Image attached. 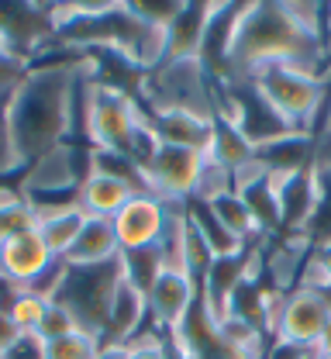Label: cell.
<instances>
[{"label":"cell","instance_id":"obj_1","mask_svg":"<svg viewBox=\"0 0 331 359\" xmlns=\"http://www.w3.org/2000/svg\"><path fill=\"white\" fill-rule=\"evenodd\" d=\"M83 55H55L31 62L17 90L7 97V128L21 166L45 156L48 149L69 145L80 118Z\"/></svg>","mask_w":331,"mask_h":359},{"label":"cell","instance_id":"obj_2","mask_svg":"<svg viewBox=\"0 0 331 359\" xmlns=\"http://www.w3.org/2000/svg\"><path fill=\"white\" fill-rule=\"evenodd\" d=\"M83 138L90 149L100 152H118L128 156L132 163L145 166L148 156L155 152L159 138L145 121V107L132 90L111 87L90 80L83 73V90H80V118Z\"/></svg>","mask_w":331,"mask_h":359},{"label":"cell","instance_id":"obj_3","mask_svg":"<svg viewBox=\"0 0 331 359\" xmlns=\"http://www.w3.org/2000/svg\"><path fill=\"white\" fill-rule=\"evenodd\" d=\"M139 104L148 111H190L214 121V80L200 59H162L142 76Z\"/></svg>","mask_w":331,"mask_h":359},{"label":"cell","instance_id":"obj_4","mask_svg":"<svg viewBox=\"0 0 331 359\" xmlns=\"http://www.w3.org/2000/svg\"><path fill=\"white\" fill-rule=\"evenodd\" d=\"M259 97L283 118L290 132H314L325 111L328 76H311L293 66H266L248 76Z\"/></svg>","mask_w":331,"mask_h":359},{"label":"cell","instance_id":"obj_5","mask_svg":"<svg viewBox=\"0 0 331 359\" xmlns=\"http://www.w3.org/2000/svg\"><path fill=\"white\" fill-rule=\"evenodd\" d=\"M87 152H80L73 142L48 149L45 156L31 159L21 170V197L35 211H59V208H76L80 204V183L87 177Z\"/></svg>","mask_w":331,"mask_h":359},{"label":"cell","instance_id":"obj_6","mask_svg":"<svg viewBox=\"0 0 331 359\" xmlns=\"http://www.w3.org/2000/svg\"><path fill=\"white\" fill-rule=\"evenodd\" d=\"M121 276H125L121 259L104 263V266H66L59 276L55 294H52V304H59L73 314L80 332H90L97 339H104L111 297H114Z\"/></svg>","mask_w":331,"mask_h":359},{"label":"cell","instance_id":"obj_7","mask_svg":"<svg viewBox=\"0 0 331 359\" xmlns=\"http://www.w3.org/2000/svg\"><path fill=\"white\" fill-rule=\"evenodd\" d=\"M331 325V297L314 287H293L280 301V314L273 325V342L297 346V349H318Z\"/></svg>","mask_w":331,"mask_h":359},{"label":"cell","instance_id":"obj_8","mask_svg":"<svg viewBox=\"0 0 331 359\" xmlns=\"http://www.w3.org/2000/svg\"><path fill=\"white\" fill-rule=\"evenodd\" d=\"M145 301H148V321H152V328H159L162 335H173L187 321L193 304L200 301V283L183 269V263L166 259L159 266V273L152 276V283L145 290Z\"/></svg>","mask_w":331,"mask_h":359},{"label":"cell","instance_id":"obj_9","mask_svg":"<svg viewBox=\"0 0 331 359\" xmlns=\"http://www.w3.org/2000/svg\"><path fill=\"white\" fill-rule=\"evenodd\" d=\"M204 159L207 156L200 149L159 142L155 152L148 156V163L142 166L148 194H155L162 201H190L197 190V177L204 170Z\"/></svg>","mask_w":331,"mask_h":359},{"label":"cell","instance_id":"obj_10","mask_svg":"<svg viewBox=\"0 0 331 359\" xmlns=\"http://www.w3.org/2000/svg\"><path fill=\"white\" fill-rule=\"evenodd\" d=\"M111 222H114V235H118L121 252L159 249L166 224H169V201H162L155 194H135Z\"/></svg>","mask_w":331,"mask_h":359},{"label":"cell","instance_id":"obj_11","mask_svg":"<svg viewBox=\"0 0 331 359\" xmlns=\"http://www.w3.org/2000/svg\"><path fill=\"white\" fill-rule=\"evenodd\" d=\"M148 321V301L139 283H132L128 276H121L114 297H111V311H107V328L100 346H128L139 332H145Z\"/></svg>","mask_w":331,"mask_h":359},{"label":"cell","instance_id":"obj_12","mask_svg":"<svg viewBox=\"0 0 331 359\" xmlns=\"http://www.w3.org/2000/svg\"><path fill=\"white\" fill-rule=\"evenodd\" d=\"M52 266H55V256L48 252L38 231L17 235L0 245V273L17 287H35Z\"/></svg>","mask_w":331,"mask_h":359},{"label":"cell","instance_id":"obj_13","mask_svg":"<svg viewBox=\"0 0 331 359\" xmlns=\"http://www.w3.org/2000/svg\"><path fill=\"white\" fill-rule=\"evenodd\" d=\"M214 7L218 4L183 0V11L166 28V59H197L200 55V45H204L211 18H214Z\"/></svg>","mask_w":331,"mask_h":359},{"label":"cell","instance_id":"obj_14","mask_svg":"<svg viewBox=\"0 0 331 359\" xmlns=\"http://www.w3.org/2000/svg\"><path fill=\"white\" fill-rule=\"evenodd\" d=\"M121 259V245H118V235H114V222L111 218H90L80 228L73 249L66 252V266H104V263H114Z\"/></svg>","mask_w":331,"mask_h":359},{"label":"cell","instance_id":"obj_15","mask_svg":"<svg viewBox=\"0 0 331 359\" xmlns=\"http://www.w3.org/2000/svg\"><path fill=\"white\" fill-rule=\"evenodd\" d=\"M259 163L273 177H297L314 166V132H290L262 149H255Z\"/></svg>","mask_w":331,"mask_h":359},{"label":"cell","instance_id":"obj_16","mask_svg":"<svg viewBox=\"0 0 331 359\" xmlns=\"http://www.w3.org/2000/svg\"><path fill=\"white\" fill-rule=\"evenodd\" d=\"M145 121H148V128L155 132L159 142L190 145V149L207 152L211 118H200V114H190V111H148V107H145Z\"/></svg>","mask_w":331,"mask_h":359},{"label":"cell","instance_id":"obj_17","mask_svg":"<svg viewBox=\"0 0 331 359\" xmlns=\"http://www.w3.org/2000/svg\"><path fill=\"white\" fill-rule=\"evenodd\" d=\"M139 190L125 180L111 177V173H97L87 170V177L80 183V208L90 215V218H114Z\"/></svg>","mask_w":331,"mask_h":359},{"label":"cell","instance_id":"obj_18","mask_svg":"<svg viewBox=\"0 0 331 359\" xmlns=\"http://www.w3.org/2000/svg\"><path fill=\"white\" fill-rule=\"evenodd\" d=\"M204 156L235 173V170L248 166V163L255 159V145L238 132L235 121L214 118V121H211V142H207V152H204Z\"/></svg>","mask_w":331,"mask_h":359},{"label":"cell","instance_id":"obj_19","mask_svg":"<svg viewBox=\"0 0 331 359\" xmlns=\"http://www.w3.org/2000/svg\"><path fill=\"white\" fill-rule=\"evenodd\" d=\"M87 222V211L76 204V208H59V211H38V224L35 231L42 235V242L48 245V252L55 259H66V252L73 249L80 228Z\"/></svg>","mask_w":331,"mask_h":359},{"label":"cell","instance_id":"obj_20","mask_svg":"<svg viewBox=\"0 0 331 359\" xmlns=\"http://www.w3.org/2000/svg\"><path fill=\"white\" fill-rule=\"evenodd\" d=\"M207 208H211V215L221 222L225 231H232L238 242H262L266 235H262V228L255 222V215L248 211V204L238 197L235 190H228V194H221V197H214V201H204Z\"/></svg>","mask_w":331,"mask_h":359},{"label":"cell","instance_id":"obj_21","mask_svg":"<svg viewBox=\"0 0 331 359\" xmlns=\"http://www.w3.org/2000/svg\"><path fill=\"white\" fill-rule=\"evenodd\" d=\"M100 349V339L90 332H69L62 339L42 342V359H94Z\"/></svg>","mask_w":331,"mask_h":359},{"label":"cell","instance_id":"obj_22","mask_svg":"<svg viewBox=\"0 0 331 359\" xmlns=\"http://www.w3.org/2000/svg\"><path fill=\"white\" fill-rule=\"evenodd\" d=\"M35 224H38V211L24 197H14V201L0 204V245L17 238V235L35 231Z\"/></svg>","mask_w":331,"mask_h":359},{"label":"cell","instance_id":"obj_23","mask_svg":"<svg viewBox=\"0 0 331 359\" xmlns=\"http://www.w3.org/2000/svg\"><path fill=\"white\" fill-rule=\"evenodd\" d=\"M48 304H52V301L42 297V294H35V290H17V297L7 304V314L17 321V328H21L24 335H35L48 311Z\"/></svg>","mask_w":331,"mask_h":359},{"label":"cell","instance_id":"obj_24","mask_svg":"<svg viewBox=\"0 0 331 359\" xmlns=\"http://www.w3.org/2000/svg\"><path fill=\"white\" fill-rule=\"evenodd\" d=\"M300 283L314 287V290H331V238H318L311 245V256H307Z\"/></svg>","mask_w":331,"mask_h":359},{"label":"cell","instance_id":"obj_25","mask_svg":"<svg viewBox=\"0 0 331 359\" xmlns=\"http://www.w3.org/2000/svg\"><path fill=\"white\" fill-rule=\"evenodd\" d=\"M228 190H235L232 170H225V166L214 163V159H204V170H200L197 190H193V201H214V197H221V194H228Z\"/></svg>","mask_w":331,"mask_h":359},{"label":"cell","instance_id":"obj_26","mask_svg":"<svg viewBox=\"0 0 331 359\" xmlns=\"http://www.w3.org/2000/svg\"><path fill=\"white\" fill-rule=\"evenodd\" d=\"M128 11L135 14V18H142L145 25H152V28H159V32H166L169 25H173V18L183 11V0H128Z\"/></svg>","mask_w":331,"mask_h":359},{"label":"cell","instance_id":"obj_27","mask_svg":"<svg viewBox=\"0 0 331 359\" xmlns=\"http://www.w3.org/2000/svg\"><path fill=\"white\" fill-rule=\"evenodd\" d=\"M69 332H76L73 314L66 311V308H59V304H48L45 318H42V325H38V332H35V339H38V342H52V339H62V335H69Z\"/></svg>","mask_w":331,"mask_h":359},{"label":"cell","instance_id":"obj_28","mask_svg":"<svg viewBox=\"0 0 331 359\" xmlns=\"http://www.w3.org/2000/svg\"><path fill=\"white\" fill-rule=\"evenodd\" d=\"M128 359H166V335L148 325L128 342Z\"/></svg>","mask_w":331,"mask_h":359},{"label":"cell","instance_id":"obj_29","mask_svg":"<svg viewBox=\"0 0 331 359\" xmlns=\"http://www.w3.org/2000/svg\"><path fill=\"white\" fill-rule=\"evenodd\" d=\"M21 159L14 152V142H10V128H7V100H0V180L10 177V173H21Z\"/></svg>","mask_w":331,"mask_h":359},{"label":"cell","instance_id":"obj_30","mask_svg":"<svg viewBox=\"0 0 331 359\" xmlns=\"http://www.w3.org/2000/svg\"><path fill=\"white\" fill-rule=\"evenodd\" d=\"M24 332L17 328V321L7 314V308H0V359H10V353L21 346Z\"/></svg>","mask_w":331,"mask_h":359},{"label":"cell","instance_id":"obj_31","mask_svg":"<svg viewBox=\"0 0 331 359\" xmlns=\"http://www.w3.org/2000/svg\"><path fill=\"white\" fill-rule=\"evenodd\" d=\"M94 359H128V346H100Z\"/></svg>","mask_w":331,"mask_h":359},{"label":"cell","instance_id":"obj_32","mask_svg":"<svg viewBox=\"0 0 331 359\" xmlns=\"http://www.w3.org/2000/svg\"><path fill=\"white\" fill-rule=\"evenodd\" d=\"M318 359H331V353H318Z\"/></svg>","mask_w":331,"mask_h":359},{"label":"cell","instance_id":"obj_33","mask_svg":"<svg viewBox=\"0 0 331 359\" xmlns=\"http://www.w3.org/2000/svg\"><path fill=\"white\" fill-rule=\"evenodd\" d=\"M328 28H331V4H328Z\"/></svg>","mask_w":331,"mask_h":359},{"label":"cell","instance_id":"obj_34","mask_svg":"<svg viewBox=\"0 0 331 359\" xmlns=\"http://www.w3.org/2000/svg\"><path fill=\"white\" fill-rule=\"evenodd\" d=\"M328 39H331V28H328Z\"/></svg>","mask_w":331,"mask_h":359}]
</instances>
